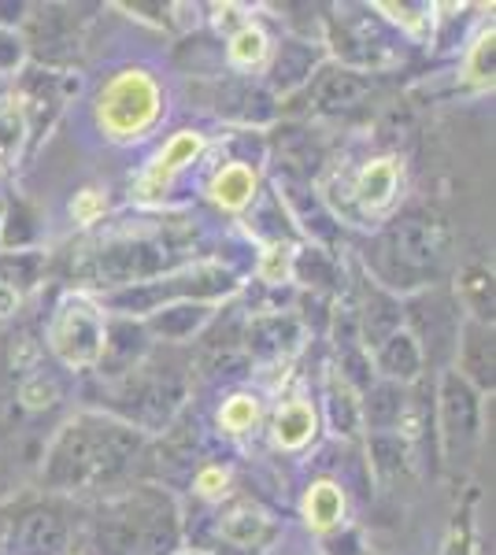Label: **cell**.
Listing matches in <instances>:
<instances>
[{"instance_id": "31", "label": "cell", "mask_w": 496, "mask_h": 555, "mask_svg": "<svg viewBox=\"0 0 496 555\" xmlns=\"http://www.w3.org/2000/svg\"><path fill=\"white\" fill-rule=\"evenodd\" d=\"M330 411L338 434H356L359 429V400H352V385L341 382V374L330 382Z\"/></svg>"}, {"instance_id": "14", "label": "cell", "mask_w": 496, "mask_h": 555, "mask_svg": "<svg viewBox=\"0 0 496 555\" xmlns=\"http://www.w3.org/2000/svg\"><path fill=\"white\" fill-rule=\"evenodd\" d=\"M396 190H400V164L390 156L371 159L352 182V204L359 215H382L396 201Z\"/></svg>"}, {"instance_id": "37", "label": "cell", "mask_w": 496, "mask_h": 555, "mask_svg": "<svg viewBox=\"0 0 496 555\" xmlns=\"http://www.w3.org/2000/svg\"><path fill=\"white\" fill-rule=\"evenodd\" d=\"M193 486L207 500H222V492H227L230 478H227V470H222V467H201V474H196Z\"/></svg>"}, {"instance_id": "7", "label": "cell", "mask_w": 496, "mask_h": 555, "mask_svg": "<svg viewBox=\"0 0 496 555\" xmlns=\"http://www.w3.org/2000/svg\"><path fill=\"white\" fill-rule=\"evenodd\" d=\"M437 418H441V449L445 460H471L474 444L482 441V392L471 389L456 371H445L437 392Z\"/></svg>"}, {"instance_id": "4", "label": "cell", "mask_w": 496, "mask_h": 555, "mask_svg": "<svg viewBox=\"0 0 496 555\" xmlns=\"http://www.w3.org/2000/svg\"><path fill=\"white\" fill-rule=\"evenodd\" d=\"M167 96L145 67H123L101 86L93 104L97 127L107 141H141L164 119Z\"/></svg>"}, {"instance_id": "28", "label": "cell", "mask_w": 496, "mask_h": 555, "mask_svg": "<svg viewBox=\"0 0 496 555\" xmlns=\"http://www.w3.org/2000/svg\"><path fill=\"white\" fill-rule=\"evenodd\" d=\"M493 56H496V34L493 26H485L482 34L474 38V44L467 49V60H463V82L467 86H493Z\"/></svg>"}, {"instance_id": "23", "label": "cell", "mask_w": 496, "mask_h": 555, "mask_svg": "<svg viewBox=\"0 0 496 555\" xmlns=\"http://www.w3.org/2000/svg\"><path fill=\"white\" fill-rule=\"evenodd\" d=\"M315 429H319V415H315V408L308 400H285L282 408L275 411V444L278 449H304V444L315 437Z\"/></svg>"}, {"instance_id": "19", "label": "cell", "mask_w": 496, "mask_h": 555, "mask_svg": "<svg viewBox=\"0 0 496 555\" xmlns=\"http://www.w3.org/2000/svg\"><path fill=\"white\" fill-rule=\"evenodd\" d=\"M456 300L463 304L467 319L493 326V271L482 263H467L456 278Z\"/></svg>"}, {"instance_id": "20", "label": "cell", "mask_w": 496, "mask_h": 555, "mask_svg": "<svg viewBox=\"0 0 496 555\" xmlns=\"http://www.w3.org/2000/svg\"><path fill=\"white\" fill-rule=\"evenodd\" d=\"M404 415H408V397H404V385L382 382L367 389V400L359 404V418H367L371 429H396L400 434Z\"/></svg>"}, {"instance_id": "27", "label": "cell", "mask_w": 496, "mask_h": 555, "mask_svg": "<svg viewBox=\"0 0 496 555\" xmlns=\"http://www.w3.org/2000/svg\"><path fill=\"white\" fill-rule=\"evenodd\" d=\"M371 460H374V470L382 478L408 467V437L396 434V429H374L371 434Z\"/></svg>"}, {"instance_id": "18", "label": "cell", "mask_w": 496, "mask_h": 555, "mask_svg": "<svg viewBox=\"0 0 496 555\" xmlns=\"http://www.w3.org/2000/svg\"><path fill=\"white\" fill-rule=\"evenodd\" d=\"M319 67V49H311L308 41H282L275 64H270V86L278 93H293V89L311 82V70Z\"/></svg>"}, {"instance_id": "33", "label": "cell", "mask_w": 496, "mask_h": 555, "mask_svg": "<svg viewBox=\"0 0 496 555\" xmlns=\"http://www.w3.org/2000/svg\"><path fill=\"white\" fill-rule=\"evenodd\" d=\"M293 271V248L290 245H270L264 263H259V278L264 282H285V274Z\"/></svg>"}, {"instance_id": "13", "label": "cell", "mask_w": 496, "mask_h": 555, "mask_svg": "<svg viewBox=\"0 0 496 555\" xmlns=\"http://www.w3.org/2000/svg\"><path fill=\"white\" fill-rule=\"evenodd\" d=\"M219 537H222V544L233 552L259 555L278 537V522L264 512V507L241 504L219 522Z\"/></svg>"}, {"instance_id": "34", "label": "cell", "mask_w": 496, "mask_h": 555, "mask_svg": "<svg viewBox=\"0 0 496 555\" xmlns=\"http://www.w3.org/2000/svg\"><path fill=\"white\" fill-rule=\"evenodd\" d=\"M60 400V389L52 378H44V374H38V378H30L23 385V404L26 408H52Z\"/></svg>"}, {"instance_id": "29", "label": "cell", "mask_w": 496, "mask_h": 555, "mask_svg": "<svg viewBox=\"0 0 496 555\" xmlns=\"http://www.w3.org/2000/svg\"><path fill=\"white\" fill-rule=\"evenodd\" d=\"M26 138H30V133H26V119H23L20 104L4 101L0 104V167H12L15 159H20Z\"/></svg>"}, {"instance_id": "24", "label": "cell", "mask_w": 496, "mask_h": 555, "mask_svg": "<svg viewBox=\"0 0 496 555\" xmlns=\"http://www.w3.org/2000/svg\"><path fill=\"white\" fill-rule=\"evenodd\" d=\"M341 518H345V492H341V486L315 481L308 496H304V522L319 537H330L341 526Z\"/></svg>"}, {"instance_id": "40", "label": "cell", "mask_w": 496, "mask_h": 555, "mask_svg": "<svg viewBox=\"0 0 496 555\" xmlns=\"http://www.w3.org/2000/svg\"><path fill=\"white\" fill-rule=\"evenodd\" d=\"M0 215H4V211H0Z\"/></svg>"}, {"instance_id": "26", "label": "cell", "mask_w": 496, "mask_h": 555, "mask_svg": "<svg viewBox=\"0 0 496 555\" xmlns=\"http://www.w3.org/2000/svg\"><path fill=\"white\" fill-rule=\"evenodd\" d=\"M227 60L238 70H252L267 60V34L259 30L256 23L241 26V30L230 34V44H227Z\"/></svg>"}, {"instance_id": "6", "label": "cell", "mask_w": 496, "mask_h": 555, "mask_svg": "<svg viewBox=\"0 0 496 555\" xmlns=\"http://www.w3.org/2000/svg\"><path fill=\"white\" fill-rule=\"evenodd\" d=\"M104 330L107 319L101 304H93L82 293H71V297L60 300L56 315L49 322V348L71 371H89V366L101 363Z\"/></svg>"}, {"instance_id": "5", "label": "cell", "mask_w": 496, "mask_h": 555, "mask_svg": "<svg viewBox=\"0 0 496 555\" xmlns=\"http://www.w3.org/2000/svg\"><path fill=\"white\" fill-rule=\"evenodd\" d=\"M238 289V278L215 263H196L189 271L167 274V278H149V282L138 285H123V289H112L104 297L107 308L123 311V315H152V311L167 308V304H182V300H219L230 297Z\"/></svg>"}, {"instance_id": "32", "label": "cell", "mask_w": 496, "mask_h": 555, "mask_svg": "<svg viewBox=\"0 0 496 555\" xmlns=\"http://www.w3.org/2000/svg\"><path fill=\"white\" fill-rule=\"evenodd\" d=\"M474 496H467V504L453 515V530L445 537V555H474Z\"/></svg>"}, {"instance_id": "22", "label": "cell", "mask_w": 496, "mask_h": 555, "mask_svg": "<svg viewBox=\"0 0 496 555\" xmlns=\"http://www.w3.org/2000/svg\"><path fill=\"white\" fill-rule=\"evenodd\" d=\"M367 78H359V70H348V67H330L319 75V82H315V104L322 107V112H341V107H352L364 101L367 93Z\"/></svg>"}, {"instance_id": "38", "label": "cell", "mask_w": 496, "mask_h": 555, "mask_svg": "<svg viewBox=\"0 0 496 555\" xmlns=\"http://www.w3.org/2000/svg\"><path fill=\"white\" fill-rule=\"evenodd\" d=\"M104 211V196L97 190H82L71 201V215H75V222H97V215Z\"/></svg>"}, {"instance_id": "35", "label": "cell", "mask_w": 496, "mask_h": 555, "mask_svg": "<svg viewBox=\"0 0 496 555\" xmlns=\"http://www.w3.org/2000/svg\"><path fill=\"white\" fill-rule=\"evenodd\" d=\"M23 56H26L23 38H15L8 26H0V78L12 75V70L23 64Z\"/></svg>"}, {"instance_id": "11", "label": "cell", "mask_w": 496, "mask_h": 555, "mask_svg": "<svg viewBox=\"0 0 496 555\" xmlns=\"http://www.w3.org/2000/svg\"><path fill=\"white\" fill-rule=\"evenodd\" d=\"M493 326L467 319L456 334V374L478 392H493Z\"/></svg>"}, {"instance_id": "30", "label": "cell", "mask_w": 496, "mask_h": 555, "mask_svg": "<svg viewBox=\"0 0 496 555\" xmlns=\"http://www.w3.org/2000/svg\"><path fill=\"white\" fill-rule=\"evenodd\" d=\"M256 423H259V400L252 392H233L227 404L219 408V429H227L233 437L249 434Z\"/></svg>"}, {"instance_id": "2", "label": "cell", "mask_w": 496, "mask_h": 555, "mask_svg": "<svg viewBox=\"0 0 496 555\" xmlns=\"http://www.w3.org/2000/svg\"><path fill=\"white\" fill-rule=\"evenodd\" d=\"M101 555H175L182 544V518L175 500L156 486H138L107 500L97 518Z\"/></svg>"}, {"instance_id": "16", "label": "cell", "mask_w": 496, "mask_h": 555, "mask_svg": "<svg viewBox=\"0 0 496 555\" xmlns=\"http://www.w3.org/2000/svg\"><path fill=\"white\" fill-rule=\"evenodd\" d=\"M301 345V322L293 315H259L249 326V348L256 360H282Z\"/></svg>"}, {"instance_id": "39", "label": "cell", "mask_w": 496, "mask_h": 555, "mask_svg": "<svg viewBox=\"0 0 496 555\" xmlns=\"http://www.w3.org/2000/svg\"><path fill=\"white\" fill-rule=\"evenodd\" d=\"M182 555H207V552H182Z\"/></svg>"}, {"instance_id": "15", "label": "cell", "mask_w": 496, "mask_h": 555, "mask_svg": "<svg viewBox=\"0 0 496 555\" xmlns=\"http://www.w3.org/2000/svg\"><path fill=\"white\" fill-rule=\"evenodd\" d=\"M422 363H427V356H422L419 341H415L408 330H396V334H390L374 348V366L385 374V382H393V385L415 382L422 374Z\"/></svg>"}, {"instance_id": "25", "label": "cell", "mask_w": 496, "mask_h": 555, "mask_svg": "<svg viewBox=\"0 0 496 555\" xmlns=\"http://www.w3.org/2000/svg\"><path fill=\"white\" fill-rule=\"evenodd\" d=\"M44 271V256L34 248H20V253H0V285L12 289L15 297H26L30 289H38Z\"/></svg>"}, {"instance_id": "12", "label": "cell", "mask_w": 496, "mask_h": 555, "mask_svg": "<svg viewBox=\"0 0 496 555\" xmlns=\"http://www.w3.org/2000/svg\"><path fill=\"white\" fill-rule=\"evenodd\" d=\"M145 352H149L145 322L115 319V322H107V330H104V352H101V363L97 366H104V374L123 378V374H130L133 366H141Z\"/></svg>"}, {"instance_id": "8", "label": "cell", "mask_w": 496, "mask_h": 555, "mask_svg": "<svg viewBox=\"0 0 496 555\" xmlns=\"http://www.w3.org/2000/svg\"><path fill=\"white\" fill-rule=\"evenodd\" d=\"M201 152H204V133L178 130L175 138L156 152V159L149 164V171L138 178V190H133V196H138L141 204L160 201V196L170 190V182H175V178L182 175L186 167L201 156Z\"/></svg>"}, {"instance_id": "3", "label": "cell", "mask_w": 496, "mask_h": 555, "mask_svg": "<svg viewBox=\"0 0 496 555\" xmlns=\"http://www.w3.org/2000/svg\"><path fill=\"white\" fill-rule=\"evenodd\" d=\"M445 230L430 215H400L378 241V274L393 289H419L445 263Z\"/></svg>"}, {"instance_id": "36", "label": "cell", "mask_w": 496, "mask_h": 555, "mask_svg": "<svg viewBox=\"0 0 496 555\" xmlns=\"http://www.w3.org/2000/svg\"><path fill=\"white\" fill-rule=\"evenodd\" d=\"M374 12H385L393 23H400L408 34H427V26H430V15H411L415 12L411 4H374Z\"/></svg>"}, {"instance_id": "10", "label": "cell", "mask_w": 496, "mask_h": 555, "mask_svg": "<svg viewBox=\"0 0 496 555\" xmlns=\"http://www.w3.org/2000/svg\"><path fill=\"white\" fill-rule=\"evenodd\" d=\"M63 96H67V82H63L60 75H52V70H30L20 82V89H15L12 101L20 104V112L26 119V133H30L34 141L52 127V119H56L63 107Z\"/></svg>"}, {"instance_id": "1", "label": "cell", "mask_w": 496, "mask_h": 555, "mask_svg": "<svg viewBox=\"0 0 496 555\" xmlns=\"http://www.w3.org/2000/svg\"><path fill=\"white\" fill-rule=\"evenodd\" d=\"M145 449V434L123 418L86 415L71 418L56 434L49 455H44V486L56 492H82L112 486L133 467L138 452Z\"/></svg>"}, {"instance_id": "17", "label": "cell", "mask_w": 496, "mask_h": 555, "mask_svg": "<svg viewBox=\"0 0 496 555\" xmlns=\"http://www.w3.org/2000/svg\"><path fill=\"white\" fill-rule=\"evenodd\" d=\"M212 315H215L212 304L182 300V304H167V308L152 311V315L145 319V330L156 337H164V341H186V337H193Z\"/></svg>"}, {"instance_id": "21", "label": "cell", "mask_w": 496, "mask_h": 555, "mask_svg": "<svg viewBox=\"0 0 496 555\" xmlns=\"http://www.w3.org/2000/svg\"><path fill=\"white\" fill-rule=\"evenodd\" d=\"M207 196L219 204L222 211H241L256 201V171L249 164H227L219 167L207 185Z\"/></svg>"}, {"instance_id": "9", "label": "cell", "mask_w": 496, "mask_h": 555, "mask_svg": "<svg viewBox=\"0 0 496 555\" xmlns=\"http://www.w3.org/2000/svg\"><path fill=\"white\" fill-rule=\"evenodd\" d=\"M63 548H67V522L44 507L20 515V522H12V530L0 541L4 555H60Z\"/></svg>"}]
</instances>
